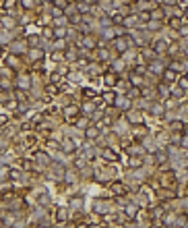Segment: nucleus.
I'll return each instance as SVG.
<instances>
[{"mask_svg": "<svg viewBox=\"0 0 188 228\" xmlns=\"http://www.w3.org/2000/svg\"><path fill=\"white\" fill-rule=\"evenodd\" d=\"M56 6L58 8H64L66 6V0H56Z\"/></svg>", "mask_w": 188, "mask_h": 228, "instance_id": "nucleus-1", "label": "nucleus"}, {"mask_svg": "<svg viewBox=\"0 0 188 228\" xmlns=\"http://www.w3.org/2000/svg\"><path fill=\"white\" fill-rule=\"evenodd\" d=\"M126 211H128V214H130V216H134V214H136V205H134V208H132V205H130V208L126 209Z\"/></svg>", "mask_w": 188, "mask_h": 228, "instance_id": "nucleus-2", "label": "nucleus"}, {"mask_svg": "<svg viewBox=\"0 0 188 228\" xmlns=\"http://www.w3.org/2000/svg\"><path fill=\"white\" fill-rule=\"evenodd\" d=\"M186 13H188V8H186Z\"/></svg>", "mask_w": 188, "mask_h": 228, "instance_id": "nucleus-3", "label": "nucleus"}]
</instances>
